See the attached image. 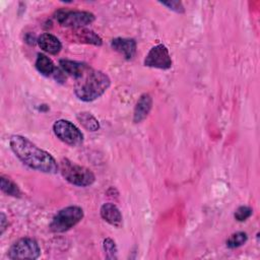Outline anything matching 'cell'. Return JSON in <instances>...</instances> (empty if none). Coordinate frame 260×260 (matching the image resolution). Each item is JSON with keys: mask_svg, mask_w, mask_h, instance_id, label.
Wrapping results in <instances>:
<instances>
[{"mask_svg": "<svg viewBox=\"0 0 260 260\" xmlns=\"http://www.w3.org/2000/svg\"><path fill=\"white\" fill-rule=\"evenodd\" d=\"M160 4L167 6L169 9L177 12V13H183L185 11V8L180 1H166V2H160Z\"/></svg>", "mask_w": 260, "mask_h": 260, "instance_id": "21", "label": "cell"}, {"mask_svg": "<svg viewBox=\"0 0 260 260\" xmlns=\"http://www.w3.org/2000/svg\"><path fill=\"white\" fill-rule=\"evenodd\" d=\"M69 39L71 42H78L83 44H90L94 46H101L103 44V41L101 37L95 34L93 30L87 29L85 27H79V28H71L69 31Z\"/></svg>", "mask_w": 260, "mask_h": 260, "instance_id": "9", "label": "cell"}, {"mask_svg": "<svg viewBox=\"0 0 260 260\" xmlns=\"http://www.w3.org/2000/svg\"><path fill=\"white\" fill-rule=\"evenodd\" d=\"M103 248L106 254V258L108 259H117V245L115 241L111 238H106L103 242Z\"/></svg>", "mask_w": 260, "mask_h": 260, "instance_id": "19", "label": "cell"}, {"mask_svg": "<svg viewBox=\"0 0 260 260\" xmlns=\"http://www.w3.org/2000/svg\"><path fill=\"white\" fill-rule=\"evenodd\" d=\"M111 47L127 60L132 59L136 53V42L133 39L115 38L111 42Z\"/></svg>", "mask_w": 260, "mask_h": 260, "instance_id": "10", "label": "cell"}, {"mask_svg": "<svg viewBox=\"0 0 260 260\" xmlns=\"http://www.w3.org/2000/svg\"><path fill=\"white\" fill-rule=\"evenodd\" d=\"M83 209L76 205L67 206L59 210L50 223V230L54 233H64L76 225L83 218Z\"/></svg>", "mask_w": 260, "mask_h": 260, "instance_id": "4", "label": "cell"}, {"mask_svg": "<svg viewBox=\"0 0 260 260\" xmlns=\"http://www.w3.org/2000/svg\"><path fill=\"white\" fill-rule=\"evenodd\" d=\"M36 68L41 74L45 76H49L56 71V67L53 61L44 54H38L36 60Z\"/></svg>", "mask_w": 260, "mask_h": 260, "instance_id": "15", "label": "cell"}, {"mask_svg": "<svg viewBox=\"0 0 260 260\" xmlns=\"http://www.w3.org/2000/svg\"><path fill=\"white\" fill-rule=\"evenodd\" d=\"M0 222H1L0 228H1V235H2L4 233V231H5V229L8 226L7 217H6V215L3 212H1V214H0Z\"/></svg>", "mask_w": 260, "mask_h": 260, "instance_id": "22", "label": "cell"}, {"mask_svg": "<svg viewBox=\"0 0 260 260\" xmlns=\"http://www.w3.org/2000/svg\"><path fill=\"white\" fill-rule=\"evenodd\" d=\"M152 107V99L148 93H143L137 101L134 113H133V122L139 123L143 121L149 114Z\"/></svg>", "mask_w": 260, "mask_h": 260, "instance_id": "13", "label": "cell"}, {"mask_svg": "<svg viewBox=\"0 0 260 260\" xmlns=\"http://www.w3.org/2000/svg\"><path fill=\"white\" fill-rule=\"evenodd\" d=\"M53 131L57 138L70 146H79L83 142L82 132L68 120L60 119L55 121Z\"/></svg>", "mask_w": 260, "mask_h": 260, "instance_id": "6", "label": "cell"}, {"mask_svg": "<svg viewBox=\"0 0 260 260\" xmlns=\"http://www.w3.org/2000/svg\"><path fill=\"white\" fill-rule=\"evenodd\" d=\"M37 43L43 51L52 55L58 54L62 49V44L60 40L49 32H44L39 36L37 39Z\"/></svg>", "mask_w": 260, "mask_h": 260, "instance_id": "12", "label": "cell"}, {"mask_svg": "<svg viewBox=\"0 0 260 260\" xmlns=\"http://www.w3.org/2000/svg\"><path fill=\"white\" fill-rule=\"evenodd\" d=\"M9 144L17 158L28 168L46 174H56L59 172V165L55 158L26 137L13 135L9 140Z\"/></svg>", "mask_w": 260, "mask_h": 260, "instance_id": "1", "label": "cell"}, {"mask_svg": "<svg viewBox=\"0 0 260 260\" xmlns=\"http://www.w3.org/2000/svg\"><path fill=\"white\" fill-rule=\"evenodd\" d=\"M144 65L151 68L169 69L172 67V59L166 46L159 44L152 47L144 59Z\"/></svg>", "mask_w": 260, "mask_h": 260, "instance_id": "8", "label": "cell"}, {"mask_svg": "<svg viewBox=\"0 0 260 260\" xmlns=\"http://www.w3.org/2000/svg\"><path fill=\"white\" fill-rule=\"evenodd\" d=\"M76 119L78 122L88 131L94 132L100 129V123L98 119L88 112H80L76 115Z\"/></svg>", "mask_w": 260, "mask_h": 260, "instance_id": "16", "label": "cell"}, {"mask_svg": "<svg viewBox=\"0 0 260 260\" xmlns=\"http://www.w3.org/2000/svg\"><path fill=\"white\" fill-rule=\"evenodd\" d=\"M41 248L38 242L31 238H21L9 248L7 256L9 259H38Z\"/></svg>", "mask_w": 260, "mask_h": 260, "instance_id": "7", "label": "cell"}, {"mask_svg": "<svg viewBox=\"0 0 260 260\" xmlns=\"http://www.w3.org/2000/svg\"><path fill=\"white\" fill-rule=\"evenodd\" d=\"M252 213H253V210L251 207L242 205L236 209L234 216L238 221H244V220L248 219L252 215Z\"/></svg>", "mask_w": 260, "mask_h": 260, "instance_id": "20", "label": "cell"}, {"mask_svg": "<svg viewBox=\"0 0 260 260\" xmlns=\"http://www.w3.org/2000/svg\"><path fill=\"white\" fill-rule=\"evenodd\" d=\"M59 172L67 182L78 187L90 186L95 181L94 174L89 169L79 166L68 158H63L60 161Z\"/></svg>", "mask_w": 260, "mask_h": 260, "instance_id": "3", "label": "cell"}, {"mask_svg": "<svg viewBox=\"0 0 260 260\" xmlns=\"http://www.w3.org/2000/svg\"><path fill=\"white\" fill-rule=\"evenodd\" d=\"M111 84L107 73L89 67L74 85L75 95L83 102H92L102 96Z\"/></svg>", "mask_w": 260, "mask_h": 260, "instance_id": "2", "label": "cell"}, {"mask_svg": "<svg viewBox=\"0 0 260 260\" xmlns=\"http://www.w3.org/2000/svg\"><path fill=\"white\" fill-rule=\"evenodd\" d=\"M101 216L104 220H106L108 223H110L113 226L121 228L123 224V217L120 209L111 202L105 203L102 205L100 210Z\"/></svg>", "mask_w": 260, "mask_h": 260, "instance_id": "11", "label": "cell"}, {"mask_svg": "<svg viewBox=\"0 0 260 260\" xmlns=\"http://www.w3.org/2000/svg\"><path fill=\"white\" fill-rule=\"evenodd\" d=\"M60 67L62 68V70L74 77L75 79H78L79 77H81L83 75V73L90 67L85 63H81V62H77V61H72V60H68V59H61L59 61Z\"/></svg>", "mask_w": 260, "mask_h": 260, "instance_id": "14", "label": "cell"}, {"mask_svg": "<svg viewBox=\"0 0 260 260\" xmlns=\"http://www.w3.org/2000/svg\"><path fill=\"white\" fill-rule=\"evenodd\" d=\"M0 187L2 192L5 194L12 196V197H20L21 191L19 187L9 178H6L4 176H1L0 178Z\"/></svg>", "mask_w": 260, "mask_h": 260, "instance_id": "17", "label": "cell"}, {"mask_svg": "<svg viewBox=\"0 0 260 260\" xmlns=\"http://www.w3.org/2000/svg\"><path fill=\"white\" fill-rule=\"evenodd\" d=\"M248 240V236L244 232H238L230 236V238L226 241V246L230 249H235L238 247H241L244 245Z\"/></svg>", "mask_w": 260, "mask_h": 260, "instance_id": "18", "label": "cell"}, {"mask_svg": "<svg viewBox=\"0 0 260 260\" xmlns=\"http://www.w3.org/2000/svg\"><path fill=\"white\" fill-rule=\"evenodd\" d=\"M55 19L62 26L79 28L93 22L94 15L89 11L59 9L55 13Z\"/></svg>", "mask_w": 260, "mask_h": 260, "instance_id": "5", "label": "cell"}]
</instances>
